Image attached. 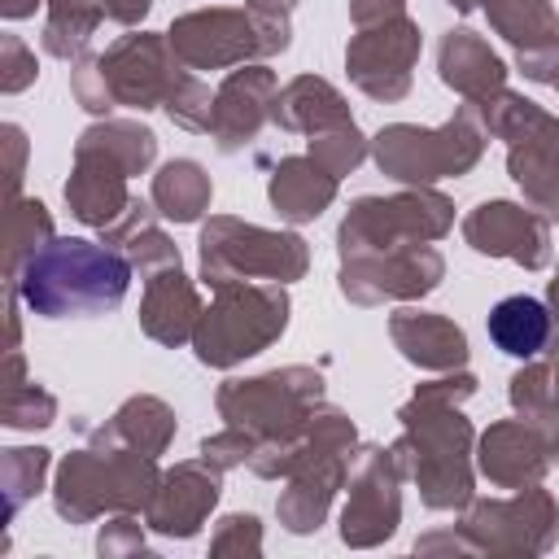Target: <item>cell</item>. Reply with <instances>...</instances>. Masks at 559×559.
Listing matches in <instances>:
<instances>
[{
  "label": "cell",
  "mask_w": 559,
  "mask_h": 559,
  "mask_svg": "<svg viewBox=\"0 0 559 559\" xmlns=\"http://www.w3.org/2000/svg\"><path fill=\"white\" fill-rule=\"evenodd\" d=\"M489 341L502 349V354H511V358H528V354H537L542 345H546V336H550V314H546V306L537 301V297H502L493 310H489Z\"/></svg>",
  "instance_id": "obj_2"
},
{
  "label": "cell",
  "mask_w": 559,
  "mask_h": 559,
  "mask_svg": "<svg viewBox=\"0 0 559 559\" xmlns=\"http://www.w3.org/2000/svg\"><path fill=\"white\" fill-rule=\"evenodd\" d=\"M127 262L92 240H52L31 253L22 271V297L48 319H87L105 314L127 293Z\"/></svg>",
  "instance_id": "obj_1"
}]
</instances>
